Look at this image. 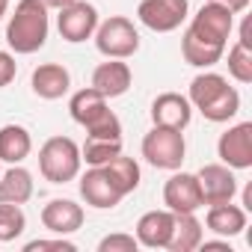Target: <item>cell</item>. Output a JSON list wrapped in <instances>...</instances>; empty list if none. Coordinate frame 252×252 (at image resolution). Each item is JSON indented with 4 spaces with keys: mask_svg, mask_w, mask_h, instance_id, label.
I'll return each mask as SVG.
<instances>
[{
    "mask_svg": "<svg viewBox=\"0 0 252 252\" xmlns=\"http://www.w3.org/2000/svg\"><path fill=\"white\" fill-rule=\"evenodd\" d=\"M208 122H228L237 116L240 110V95L234 86H228V80L222 74L205 71L196 74L190 83V98H187Z\"/></svg>",
    "mask_w": 252,
    "mask_h": 252,
    "instance_id": "obj_1",
    "label": "cell"
},
{
    "mask_svg": "<svg viewBox=\"0 0 252 252\" xmlns=\"http://www.w3.org/2000/svg\"><path fill=\"white\" fill-rule=\"evenodd\" d=\"M48 6L42 0H18L6 24V42L15 54H36L48 42Z\"/></svg>",
    "mask_w": 252,
    "mask_h": 252,
    "instance_id": "obj_2",
    "label": "cell"
},
{
    "mask_svg": "<svg viewBox=\"0 0 252 252\" xmlns=\"http://www.w3.org/2000/svg\"><path fill=\"white\" fill-rule=\"evenodd\" d=\"M80 149L71 137H51L39 149V172L51 184H68L80 172Z\"/></svg>",
    "mask_w": 252,
    "mask_h": 252,
    "instance_id": "obj_3",
    "label": "cell"
},
{
    "mask_svg": "<svg viewBox=\"0 0 252 252\" xmlns=\"http://www.w3.org/2000/svg\"><path fill=\"white\" fill-rule=\"evenodd\" d=\"M95 48L107 60H128L140 51V33L125 15H110L95 27Z\"/></svg>",
    "mask_w": 252,
    "mask_h": 252,
    "instance_id": "obj_4",
    "label": "cell"
},
{
    "mask_svg": "<svg viewBox=\"0 0 252 252\" xmlns=\"http://www.w3.org/2000/svg\"><path fill=\"white\" fill-rule=\"evenodd\" d=\"M184 155H187V143H184V134L175 128L155 125L143 137V158L155 169H178L184 163Z\"/></svg>",
    "mask_w": 252,
    "mask_h": 252,
    "instance_id": "obj_5",
    "label": "cell"
},
{
    "mask_svg": "<svg viewBox=\"0 0 252 252\" xmlns=\"http://www.w3.org/2000/svg\"><path fill=\"white\" fill-rule=\"evenodd\" d=\"M231 27H234V15L225 9V6H220V3H208L193 15V21H190V33L196 36V39H202V42H208V45H217V48H225L228 45V36H231Z\"/></svg>",
    "mask_w": 252,
    "mask_h": 252,
    "instance_id": "obj_6",
    "label": "cell"
},
{
    "mask_svg": "<svg viewBox=\"0 0 252 252\" xmlns=\"http://www.w3.org/2000/svg\"><path fill=\"white\" fill-rule=\"evenodd\" d=\"M57 27H60V36L71 45L77 42H86L95 36V27H98V9L86 0H74V3L63 6L60 9V18H57Z\"/></svg>",
    "mask_w": 252,
    "mask_h": 252,
    "instance_id": "obj_7",
    "label": "cell"
},
{
    "mask_svg": "<svg viewBox=\"0 0 252 252\" xmlns=\"http://www.w3.org/2000/svg\"><path fill=\"white\" fill-rule=\"evenodd\" d=\"M137 18L155 33H172L187 18V0H143Z\"/></svg>",
    "mask_w": 252,
    "mask_h": 252,
    "instance_id": "obj_8",
    "label": "cell"
},
{
    "mask_svg": "<svg viewBox=\"0 0 252 252\" xmlns=\"http://www.w3.org/2000/svg\"><path fill=\"white\" fill-rule=\"evenodd\" d=\"M217 155L228 169H249L252 166V122H240L234 128H228L217 143Z\"/></svg>",
    "mask_w": 252,
    "mask_h": 252,
    "instance_id": "obj_9",
    "label": "cell"
},
{
    "mask_svg": "<svg viewBox=\"0 0 252 252\" xmlns=\"http://www.w3.org/2000/svg\"><path fill=\"white\" fill-rule=\"evenodd\" d=\"M80 196H83L86 205H92L98 211H110L125 199V193L116 187V181L107 175L104 166H89L86 169V175L80 178Z\"/></svg>",
    "mask_w": 252,
    "mask_h": 252,
    "instance_id": "obj_10",
    "label": "cell"
},
{
    "mask_svg": "<svg viewBox=\"0 0 252 252\" xmlns=\"http://www.w3.org/2000/svg\"><path fill=\"white\" fill-rule=\"evenodd\" d=\"M163 205L172 214H196L205 205L202 190H199V178L190 172H175L163 184Z\"/></svg>",
    "mask_w": 252,
    "mask_h": 252,
    "instance_id": "obj_11",
    "label": "cell"
},
{
    "mask_svg": "<svg viewBox=\"0 0 252 252\" xmlns=\"http://www.w3.org/2000/svg\"><path fill=\"white\" fill-rule=\"evenodd\" d=\"M199 178V190H202V202L205 205H222L231 202L237 193V178L225 163H208L196 172Z\"/></svg>",
    "mask_w": 252,
    "mask_h": 252,
    "instance_id": "obj_12",
    "label": "cell"
},
{
    "mask_svg": "<svg viewBox=\"0 0 252 252\" xmlns=\"http://www.w3.org/2000/svg\"><path fill=\"white\" fill-rule=\"evenodd\" d=\"M190 119H193V104L178 92H163L152 101V122L160 125V128L184 131Z\"/></svg>",
    "mask_w": 252,
    "mask_h": 252,
    "instance_id": "obj_13",
    "label": "cell"
},
{
    "mask_svg": "<svg viewBox=\"0 0 252 252\" xmlns=\"http://www.w3.org/2000/svg\"><path fill=\"white\" fill-rule=\"evenodd\" d=\"M42 225L54 234H74L83 225V208L71 199H51L42 208Z\"/></svg>",
    "mask_w": 252,
    "mask_h": 252,
    "instance_id": "obj_14",
    "label": "cell"
},
{
    "mask_svg": "<svg viewBox=\"0 0 252 252\" xmlns=\"http://www.w3.org/2000/svg\"><path fill=\"white\" fill-rule=\"evenodd\" d=\"M131 65L122 60H107L92 71V89H98L104 98H119L131 89Z\"/></svg>",
    "mask_w": 252,
    "mask_h": 252,
    "instance_id": "obj_15",
    "label": "cell"
},
{
    "mask_svg": "<svg viewBox=\"0 0 252 252\" xmlns=\"http://www.w3.org/2000/svg\"><path fill=\"white\" fill-rule=\"evenodd\" d=\"M30 86H33V92H36L39 98L57 101V98H63V95L71 89V74H68V68L60 65V63H45V65H39V68L33 71Z\"/></svg>",
    "mask_w": 252,
    "mask_h": 252,
    "instance_id": "obj_16",
    "label": "cell"
},
{
    "mask_svg": "<svg viewBox=\"0 0 252 252\" xmlns=\"http://www.w3.org/2000/svg\"><path fill=\"white\" fill-rule=\"evenodd\" d=\"M172 225H175L172 211H149L137 222V240L149 249H166L172 237Z\"/></svg>",
    "mask_w": 252,
    "mask_h": 252,
    "instance_id": "obj_17",
    "label": "cell"
},
{
    "mask_svg": "<svg viewBox=\"0 0 252 252\" xmlns=\"http://www.w3.org/2000/svg\"><path fill=\"white\" fill-rule=\"evenodd\" d=\"M30 199H33V175L21 163H12L6 172H0V202L24 205Z\"/></svg>",
    "mask_w": 252,
    "mask_h": 252,
    "instance_id": "obj_18",
    "label": "cell"
},
{
    "mask_svg": "<svg viewBox=\"0 0 252 252\" xmlns=\"http://www.w3.org/2000/svg\"><path fill=\"white\" fill-rule=\"evenodd\" d=\"M205 225L220 234V237H234L246 228V211L231 205V202H222V205H211L208 217H205Z\"/></svg>",
    "mask_w": 252,
    "mask_h": 252,
    "instance_id": "obj_19",
    "label": "cell"
},
{
    "mask_svg": "<svg viewBox=\"0 0 252 252\" xmlns=\"http://www.w3.org/2000/svg\"><path fill=\"white\" fill-rule=\"evenodd\" d=\"M33 149V137L21 125H3L0 128V163H21L30 158Z\"/></svg>",
    "mask_w": 252,
    "mask_h": 252,
    "instance_id": "obj_20",
    "label": "cell"
},
{
    "mask_svg": "<svg viewBox=\"0 0 252 252\" xmlns=\"http://www.w3.org/2000/svg\"><path fill=\"white\" fill-rule=\"evenodd\" d=\"M199 243H202V222L196 220V214H175V225H172V237L166 249L190 252V249H199Z\"/></svg>",
    "mask_w": 252,
    "mask_h": 252,
    "instance_id": "obj_21",
    "label": "cell"
},
{
    "mask_svg": "<svg viewBox=\"0 0 252 252\" xmlns=\"http://www.w3.org/2000/svg\"><path fill=\"white\" fill-rule=\"evenodd\" d=\"M222 54H225V48L208 45V42L196 39L190 30H184V36H181V57H184V63H190L196 68H211V65H217L222 60Z\"/></svg>",
    "mask_w": 252,
    "mask_h": 252,
    "instance_id": "obj_22",
    "label": "cell"
},
{
    "mask_svg": "<svg viewBox=\"0 0 252 252\" xmlns=\"http://www.w3.org/2000/svg\"><path fill=\"white\" fill-rule=\"evenodd\" d=\"M104 107H107V98H104L98 89H92V86L74 92L71 101H68V113H71V119H74L77 125H89Z\"/></svg>",
    "mask_w": 252,
    "mask_h": 252,
    "instance_id": "obj_23",
    "label": "cell"
},
{
    "mask_svg": "<svg viewBox=\"0 0 252 252\" xmlns=\"http://www.w3.org/2000/svg\"><path fill=\"white\" fill-rule=\"evenodd\" d=\"M104 169H107V175L116 181V187L128 196V193H134L137 187H140V163L134 160V158H125V155H116L110 163H104Z\"/></svg>",
    "mask_w": 252,
    "mask_h": 252,
    "instance_id": "obj_24",
    "label": "cell"
},
{
    "mask_svg": "<svg viewBox=\"0 0 252 252\" xmlns=\"http://www.w3.org/2000/svg\"><path fill=\"white\" fill-rule=\"evenodd\" d=\"M116 155H122V140L86 137V146L80 149V160H86L89 166H104V163H110Z\"/></svg>",
    "mask_w": 252,
    "mask_h": 252,
    "instance_id": "obj_25",
    "label": "cell"
},
{
    "mask_svg": "<svg viewBox=\"0 0 252 252\" xmlns=\"http://www.w3.org/2000/svg\"><path fill=\"white\" fill-rule=\"evenodd\" d=\"M24 228H27V217H24L21 205L0 202V240L9 243V240H15Z\"/></svg>",
    "mask_w": 252,
    "mask_h": 252,
    "instance_id": "obj_26",
    "label": "cell"
},
{
    "mask_svg": "<svg viewBox=\"0 0 252 252\" xmlns=\"http://www.w3.org/2000/svg\"><path fill=\"white\" fill-rule=\"evenodd\" d=\"M83 128H86L89 137H98V140H122V122L110 107H104L89 125H83Z\"/></svg>",
    "mask_w": 252,
    "mask_h": 252,
    "instance_id": "obj_27",
    "label": "cell"
},
{
    "mask_svg": "<svg viewBox=\"0 0 252 252\" xmlns=\"http://www.w3.org/2000/svg\"><path fill=\"white\" fill-rule=\"evenodd\" d=\"M228 74L237 83H252V51L243 48L240 42L231 45V51H228Z\"/></svg>",
    "mask_w": 252,
    "mask_h": 252,
    "instance_id": "obj_28",
    "label": "cell"
},
{
    "mask_svg": "<svg viewBox=\"0 0 252 252\" xmlns=\"http://www.w3.org/2000/svg\"><path fill=\"white\" fill-rule=\"evenodd\" d=\"M140 240L134 234H107L98 243V252H137Z\"/></svg>",
    "mask_w": 252,
    "mask_h": 252,
    "instance_id": "obj_29",
    "label": "cell"
},
{
    "mask_svg": "<svg viewBox=\"0 0 252 252\" xmlns=\"http://www.w3.org/2000/svg\"><path fill=\"white\" fill-rule=\"evenodd\" d=\"M42 249H60V252H74L77 246H74L71 240H65L63 234H60L57 240H30V243L24 246V252H42Z\"/></svg>",
    "mask_w": 252,
    "mask_h": 252,
    "instance_id": "obj_30",
    "label": "cell"
},
{
    "mask_svg": "<svg viewBox=\"0 0 252 252\" xmlns=\"http://www.w3.org/2000/svg\"><path fill=\"white\" fill-rule=\"evenodd\" d=\"M18 74V65H15V57L6 54V51H0V89L9 86Z\"/></svg>",
    "mask_w": 252,
    "mask_h": 252,
    "instance_id": "obj_31",
    "label": "cell"
},
{
    "mask_svg": "<svg viewBox=\"0 0 252 252\" xmlns=\"http://www.w3.org/2000/svg\"><path fill=\"white\" fill-rule=\"evenodd\" d=\"M211 3H220V6H225L231 15H237V12H243V9L249 6V0H211Z\"/></svg>",
    "mask_w": 252,
    "mask_h": 252,
    "instance_id": "obj_32",
    "label": "cell"
},
{
    "mask_svg": "<svg viewBox=\"0 0 252 252\" xmlns=\"http://www.w3.org/2000/svg\"><path fill=\"white\" fill-rule=\"evenodd\" d=\"M199 249H205V252H208V249H225V252H231V246H228V237H225V240H205V237H202Z\"/></svg>",
    "mask_w": 252,
    "mask_h": 252,
    "instance_id": "obj_33",
    "label": "cell"
},
{
    "mask_svg": "<svg viewBox=\"0 0 252 252\" xmlns=\"http://www.w3.org/2000/svg\"><path fill=\"white\" fill-rule=\"evenodd\" d=\"M237 42H240L243 48H249V51H252V39H249V18L243 21V27H240V39H237Z\"/></svg>",
    "mask_w": 252,
    "mask_h": 252,
    "instance_id": "obj_34",
    "label": "cell"
},
{
    "mask_svg": "<svg viewBox=\"0 0 252 252\" xmlns=\"http://www.w3.org/2000/svg\"><path fill=\"white\" fill-rule=\"evenodd\" d=\"M42 3H45L48 9H63V6H68V3H74V0H42Z\"/></svg>",
    "mask_w": 252,
    "mask_h": 252,
    "instance_id": "obj_35",
    "label": "cell"
},
{
    "mask_svg": "<svg viewBox=\"0 0 252 252\" xmlns=\"http://www.w3.org/2000/svg\"><path fill=\"white\" fill-rule=\"evenodd\" d=\"M243 211H252V187L243 190Z\"/></svg>",
    "mask_w": 252,
    "mask_h": 252,
    "instance_id": "obj_36",
    "label": "cell"
},
{
    "mask_svg": "<svg viewBox=\"0 0 252 252\" xmlns=\"http://www.w3.org/2000/svg\"><path fill=\"white\" fill-rule=\"evenodd\" d=\"M6 9H9V0H0V18L6 15Z\"/></svg>",
    "mask_w": 252,
    "mask_h": 252,
    "instance_id": "obj_37",
    "label": "cell"
}]
</instances>
